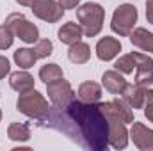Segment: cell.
I'll return each mask as SVG.
<instances>
[{"label": "cell", "instance_id": "1", "mask_svg": "<svg viewBox=\"0 0 153 151\" xmlns=\"http://www.w3.org/2000/svg\"><path fill=\"white\" fill-rule=\"evenodd\" d=\"M52 109L53 110L43 119L50 126L64 132L85 150H109V121L102 114L98 103H84L75 98L64 109Z\"/></svg>", "mask_w": 153, "mask_h": 151}, {"label": "cell", "instance_id": "2", "mask_svg": "<svg viewBox=\"0 0 153 151\" xmlns=\"http://www.w3.org/2000/svg\"><path fill=\"white\" fill-rule=\"evenodd\" d=\"M98 107L109 121V146L112 150H125L128 146L130 135H128L126 124L119 119V115L116 112L114 103L112 101H105V103L98 101Z\"/></svg>", "mask_w": 153, "mask_h": 151}, {"label": "cell", "instance_id": "3", "mask_svg": "<svg viewBox=\"0 0 153 151\" xmlns=\"http://www.w3.org/2000/svg\"><path fill=\"white\" fill-rule=\"evenodd\" d=\"M76 20L84 30V36L94 38L102 32L103 29V20H105V9L100 4L87 2L80 7H76Z\"/></svg>", "mask_w": 153, "mask_h": 151}, {"label": "cell", "instance_id": "4", "mask_svg": "<svg viewBox=\"0 0 153 151\" xmlns=\"http://www.w3.org/2000/svg\"><path fill=\"white\" fill-rule=\"evenodd\" d=\"M16 109L23 115H27L30 119H36V121H43L50 114V110H52V107L48 105V100L39 91H36V89L22 93L18 96Z\"/></svg>", "mask_w": 153, "mask_h": 151}, {"label": "cell", "instance_id": "5", "mask_svg": "<svg viewBox=\"0 0 153 151\" xmlns=\"http://www.w3.org/2000/svg\"><path fill=\"white\" fill-rule=\"evenodd\" d=\"M137 18H139V13H137L135 5H132V4H121V5L116 7L114 14H112L111 29H112L114 34L121 36V38H126L134 30V27L137 23Z\"/></svg>", "mask_w": 153, "mask_h": 151}, {"label": "cell", "instance_id": "6", "mask_svg": "<svg viewBox=\"0 0 153 151\" xmlns=\"http://www.w3.org/2000/svg\"><path fill=\"white\" fill-rule=\"evenodd\" d=\"M5 25L13 30V34L16 38H20L29 44H34L39 39V29L32 21H29L25 18V14H22V13H11L5 18Z\"/></svg>", "mask_w": 153, "mask_h": 151}, {"label": "cell", "instance_id": "7", "mask_svg": "<svg viewBox=\"0 0 153 151\" xmlns=\"http://www.w3.org/2000/svg\"><path fill=\"white\" fill-rule=\"evenodd\" d=\"M46 93H48V98H50L52 105L57 107V109H64L66 105H70L76 98V93L73 91L71 84L64 78H59L55 82L46 84Z\"/></svg>", "mask_w": 153, "mask_h": 151}, {"label": "cell", "instance_id": "8", "mask_svg": "<svg viewBox=\"0 0 153 151\" xmlns=\"http://www.w3.org/2000/svg\"><path fill=\"white\" fill-rule=\"evenodd\" d=\"M30 11L34 13L36 18L46 23H57L64 14V9L55 0H34L30 4Z\"/></svg>", "mask_w": 153, "mask_h": 151}, {"label": "cell", "instance_id": "9", "mask_svg": "<svg viewBox=\"0 0 153 151\" xmlns=\"http://www.w3.org/2000/svg\"><path fill=\"white\" fill-rule=\"evenodd\" d=\"M135 57V84L141 87H150L153 84V59L148 53L132 52Z\"/></svg>", "mask_w": 153, "mask_h": 151}, {"label": "cell", "instance_id": "10", "mask_svg": "<svg viewBox=\"0 0 153 151\" xmlns=\"http://www.w3.org/2000/svg\"><path fill=\"white\" fill-rule=\"evenodd\" d=\"M130 135V141L134 142V146L141 151H153V130L148 128L146 124L143 123H137L134 121L132 123V128L128 132Z\"/></svg>", "mask_w": 153, "mask_h": 151}, {"label": "cell", "instance_id": "11", "mask_svg": "<svg viewBox=\"0 0 153 151\" xmlns=\"http://www.w3.org/2000/svg\"><path fill=\"white\" fill-rule=\"evenodd\" d=\"M121 52V41L111 36H105L96 43V55L100 61L107 62V61H112L114 57L119 55Z\"/></svg>", "mask_w": 153, "mask_h": 151}, {"label": "cell", "instance_id": "12", "mask_svg": "<svg viewBox=\"0 0 153 151\" xmlns=\"http://www.w3.org/2000/svg\"><path fill=\"white\" fill-rule=\"evenodd\" d=\"M144 93H146V87H141L137 84H126L123 93H121V98L134 109H143L144 105Z\"/></svg>", "mask_w": 153, "mask_h": 151}, {"label": "cell", "instance_id": "13", "mask_svg": "<svg viewBox=\"0 0 153 151\" xmlns=\"http://www.w3.org/2000/svg\"><path fill=\"white\" fill-rule=\"evenodd\" d=\"M9 85L20 94L27 93V91H32L34 89V76L27 70H18V71L9 75Z\"/></svg>", "mask_w": 153, "mask_h": 151}, {"label": "cell", "instance_id": "14", "mask_svg": "<svg viewBox=\"0 0 153 151\" xmlns=\"http://www.w3.org/2000/svg\"><path fill=\"white\" fill-rule=\"evenodd\" d=\"M102 85L111 94H121L125 85H126V80H125L123 73H119L116 70H109V71H105L102 75Z\"/></svg>", "mask_w": 153, "mask_h": 151}, {"label": "cell", "instance_id": "15", "mask_svg": "<svg viewBox=\"0 0 153 151\" xmlns=\"http://www.w3.org/2000/svg\"><path fill=\"white\" fill-rule=\"evenodd\" d=\"M76 100L84 103H98L102 100V87L96 82H84L76 91Z\"/></svg>", "mask_w": 153, "mask_h": 151}, {"label": "cell", "instance_id": "16", "mask_svg": "<svg viewBox=\"0 0 153 151\" xmlns=\"http://www.w3.org/2000/svg\"><path fill=\"white\" fill-rule=\"evenodd\" d=\"M130 43L143 52L153 53V32L146 30L144 27H137L130 32Z\"/></svg>", "mask_w": 153, "mask_h": 151}, {"label": "cell", "instance_id": "17", "mask_svg": "<svg viewBox=\"0 0 153 151\" xmlns=\"http://www.w3.org/2000/svg\"><path fill=\"white\" fill-rule=\"evenodd\" d=\"M57 36H59V41L62 43V44H73L76 41H80L82 36H84V30H82V27H80V23H75V21H68V23H64L61 29H59V32H57Z\"/></svg>", "mask_w": 153, "mask_h": 151}, {"label": "cell", "instance_id": "18", "mask_svg": "<svg viewBox=\"0 0 153 151\" xmlns=\"http://www.w3.org/2000/svg\"><path fill=\"white\" fill-rule=\"evenodd\" d=\"M68 59L73 64H85L91 59V48H89V44L84 43V41H76L73 44H70Z\"/></svg>", "mask_w": 153, "mask_h": 151}, {"label": "cell", "instance_id": "19", "mask_svg": "<svg viewBox=\"0 0 153 151\" xmlns=\"http://www.w3.org/2000/svg\"><path fill=\"white\" fill-rule=\"evenodd\" d=\"M13 59H14L16 66H20L22 70L32 68V66L36 64V61H38V57H36V53H34V48H18V50L14 52Z\"/></svg>", "mask_w": 153, "mask_h": 151}, {"label": "cell", "instance_id": "20", "mask_svg": "<svg viewBox=\"0 0 153 151\" xmlns=\"http://www.w3.org/2000/svg\"><path fill=\"white\" fill-rule=\"evenodd\" d=\"M7 137L16 142H27L30 139V128L25 123H11L7 128Z\"/></svg>", "mask_w": 153, "mask_h": 151}, {"label": "cell", "instance_id": "21", "mask_svg": "<svg viewBox=\"0 0 153 151\" xmlns=\"http://www.w3.org/2000/svg\"><path fill=\"white\" fill-rule=\"evenodd\" d=\"M39 78H41L45 84H50V82H55V80H59V78H64V73H62V70H61L59 64L48 62V64L41 66V70H39Z\"/></svg>", "mask_w": 153, "mask_h": 151}, {"label": "cell", "instance_id": "22", "mask_svg": "<svg viewBox=\"0 0 153 151\" xmlns=\"http://www.w3.org/2000/svg\"><path fill=\"white\" fill-rule=\"evenodd\" d=\"M112 103H114V109H116V112H117V115H119V119L125 124L134 123V109L123 98H116V100H112Z\"/></svg>", "mask_w": 153, "mask_h": 151}, {"label": "cell", "instance_id": "23", "mask_svg": "<svg viewBox=\"0 0 153 151\" xmlns=\"http://www.w3.org/2000/svg\"><path fill=\"white\" fill-rule=\"evenodd\" d=\"M114 70L119 71V73H123V75H132L134 70H135V57H134V53L121 55L114 62Z\"/></svg>", "mask_w": 153, "mask_h": 151}, {"label": "cell", "instance_id": "24", "mask_svg": "<svg viewBox=\"0 0 153 151\" xmlns=\"http://www.w3.org/2000/svg\"><path fill=\"white\" fill-rule=\"evenodd\" d=\"M53 52V44L50 39H38L36 41V46H34V53L38 59H46L50 57Z\"/></svg>", "mask_w": 153, "mask_h": 151}, {"label": "cell", "instance_id": "25", "mask_svg": "<svg viewBox=\"0 0 153 151\" xmlns=\"http://www.w3.org/2000/svg\"><path fill=\"white\" fill-rule=\"evenodd\" d=\"M13 41H14V34H13V30H11L5 23L0 25V50H7V48H11Z\"/></svg>", "mask_w": 153, "mask_h": 151}, {"label": "cell", "instance_id": "26", "mask_svg": "<svg viewBox=\"0 0 153 151\" xmlns=\"http://www.w3.org/2000/svg\"><path fill=\"white\" fill-rule=\"evenodd\" d=\"M143 109H144L146 119L150 123H153V91L148 89V87H146V93H144V105H143Z\"/></svg>", "mask_w": 153, "mask_h": 151}, {"label": "cell", "instance_id": "27", "mask_svg": "<svg viewBox=\"0 0 153 151\" xmlns=\"http://www.w3.org/2000/svg\"><path fill=\"white\" fill-rule=\"evenodd\" d=\"M11 73V64H9V59L0 55V80L5 78V75Z\"/></svg>", "mask_w": 153, "mask_h": 151}, {"label": "cell", "instance_id": "28", "mask_svg": "<svg viewBox=\"0 0 153 151\" xmlns=\"http://www.w3.org/2000/svg\"><path fill=\"white\" fill-rule=\"evenodd\" d=\"M61 4V7L66 11V9H75L76 5L80 4V0H57Z\"/></svg>", "mask_w": 153, "mask_h": 151}, {"label": "cell", "instance_id": "29", "mask_svg": "<svg viewBox=\"0 0 153 151\" xmlns=\"http://www.w3.org/2000/svg\"><path fill=\"white\" fill-rule=\"evenodd\" d=\"M146 20L153 25V0H146Z\"/></svg>", "mask_w": 153, "mask_h": 151}, {"label": "cell", "instance_id": "30", "mask_svg": "<svg viewBox=\"0 0 153 151\" xmlns=\"http://www.w3.org/2000/svg\"><path fill=\"white\" fill-rule=\"evenodd\" d=\"M20 5H23V7H30V4L34 2V0H16Z\"/></svg>", "mask_w": 153, "mask_h": 151}, {"label": "cell", "instance_id": "31", "mask_svg": "<svg viewBox=\"0 0 153 151\" xmlns=\"http://www.w3.org/2000/svg\"><path fill=\"white\" fill-rule=\"evenodd\" d=\"M0 121H2V110H0Z\"/></svg>", "mask_w": 153, "mask_h": 151}]
</instances>
